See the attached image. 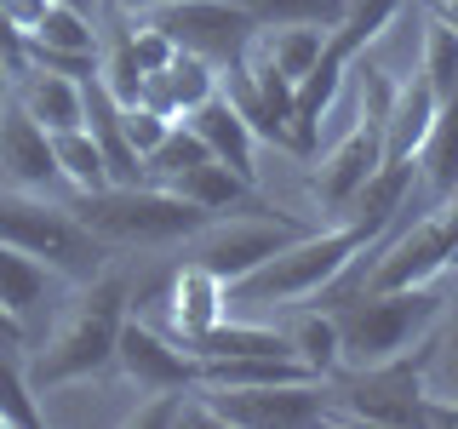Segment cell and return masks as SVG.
Segmentation results:
<instances>
[{
  "mask_svg": "<svg viewBox=\"0 0 458 429\" xmlns=\"http://www.w3.org/2000/svg\"><path fill=\"white\" fill-rule=\"evenodd\" d=\"M126 315H132V281L121 269H98V275L75 281L69 304H57L52 332H35L23 343V372L40 390H64V383L98 378L114 366V338H121Z\"/></svg>",
  "mask_w": 458,
  "mask_h": 429,
  "instance_id": "1",
  "label": "cell"
},
{
  "mask_svg": "<svg viewBox=\"0 0 458 429\" xmlns=\"http://www.w3.org/2000/svg\"><path fill=\"white\" fill-rule=\"evenodd\" d=\"M372 235H378V229H367L355 218H338L327 229H304V235H293L281 252H269L264 264H252L247 275L229 281V309L235 304H247V309L304 304V298H315L321 286H333L344 269H350V257L361 252Z\"/></svg>",
  "mask_w": 458,
  "mask_h": 429,
  "instance_id": "2",
  "label": "cell"
},
{
  "mask_svg": "<svg viewBox=\"0 0 458 429\" xmlns=\"http://www.w3.org/2000/svg\"><path fill=\"white\" fill-rule=\"evenodd\" d=\"M69 212L104 240L109 252H149V247H178L190 240L212 212L183 200L166 183H104V189L69 195Z\"/></svg>",
  "mask_w": 458,
  "mask_h": 429,
  "instance_id": "3",
  "label": "cell"
},
{
  "mask_svg": "<svg viewBox=\"0 0 458 429\" xmlns=\"http://www.w3.org/2000/svg\"><path fill=\"white\" fill-rule=\"evenodd\" d=\"M453 298L429 286H395V292H350L333 304L338 326V366H372V361H395V355L419 349L429 338V326L441 321Z\"/></svg>",
  "mask_w": 458,
  "mask_h": 429,
  "instance_id": "4",
  "label": "cell"
},
{
  "mask_svg": "<svg viewBox=\"0 0 458 429\" xmlns=\"http://www.w3.org/2000/svg\"><path fill=\"white\" fill-rule=\"evenodd\" d=\"M0 240L29 252V257H40V264H52L69 286L98 275V269H109V257H114L104 240L69 212V200L6 189V183H0Z\"/></svg>",
  "mask_w": 458,
  "mask_h": 429,
  "instance_id": "5",
  "label": "cell"
},
{
  "mask_svg": "<svg viewBox=\"0 0 458 429\" xmlns=\"http://www.w3.org/2000/svg\"><path fill=\"white\" fill-rule=\"evenodd\" d=\"M424 418V366L419 349L372 366L327 372V424H372V429H407Z\"/></svg>",
  "mask_w": 458,
  "mask_h": 429,
  "instance_id": "6",
  "label": "cell"
},
{
  "mask_svg": "<svg viewBox=\"0 0 458 429\" xmlns=\"http://www.w3.org/2000/svg\"><path fill=\"white\" fill-rule=\"evenodd\" d=\"M293 235H304V223L286 218V212H218L195 229L190 240H178V264L190 269H207L218 275L224 286L235 275H247L252 264H264L269 252H281Z\"/></svg>",
  "mask_w": 458,
  "mask_h": 429,
  "instance_id": "7",
  "label": "cell"
},
{
  "mask_svg": "<svg viewBox=\"0 0 458 429\" xmlns=\"http://www.w3.org/2000/svg\"><path fill=\"white\" fill-rule=\"evenodd\" d=\"M149 18L161 35L172 40L178 52L200 57L212 69H229L247 57V46L258 40V23L241 0H172V6H155V12H138Z\"/></svg>",
  "mask_w": 458,
  "mask_h": 429,
  "instance_id": "8",
  "label": "cell"
},
{
  "mask_svg": "<svg viewBox=\"0 0 458 429\" xmlns=\"http://www.w3.org/2000/svg\"><path fill=\"white\" fill-rule=\"evenodd\" d=\"M212 424L229 429H310L327 424V378H298V383H252V390H218L200 383Z\"/></svg>",
  "mask_w": 458,
  "mask_h": 429,
  "instance_id": "9",
  "label": "cell"
},
{
  "mask_svg": "<svg viewBox=\"0 0 458 429\" xmlns=\"http://www.w3.org/2000/svg\"><path fill=\"white\" fill-rule=\"evenodd\" d=\"M114 366L138 395H161V390H183L200 378V361L183 343H172L161 326H149L143 315H126L121 338H114Z\"/></svg>",
  "mask_w": 458,
  "mask_h": 429,
  "instance_id": "10",
  "label": "cell"
},
{
  "mask_svg": "<svg viewBox=\"0 0 458 429\" xmlns=\"http://www.w3.org/2000/svg\"><path fill=\"white\" fill-rule=\"evenodd\" d=\"M0 183H6V189L69 200V183H64L57 155H52V132L18 104V97H12L6 114H0Z\"/></svg>",
  "mask_w": 458,
  "mask_h": 429,
  "instance_id": "11",
  "label": "cell"
},
{
  "mask_svg": "<svg viewBox=\"0 0 458 429\" xmlns=\"http://www.w3.org/2000/svg\"><path fill=\"white\" fill-rule=\"evenodd\" d=\"M378 166H384V126L372 121V114H361V121H355L350 132H344L333 149L321 155V166L310 172L315 206L333 212V218H344V206L361 195V183H367Z\"/></svg>",
  "mask_w": 458,
  "mask_h": 429,
  "instance_id": "12",
  "label": "cell"
},
{
  "mask_svg": "<svg viewBox=\"0 0 458 429\" xmlns=\"http://www.w3.org/2000/svg\"><path fill=\"white\" fill-rule=\"evenodd\" d=\"M161 332L172 343H183V338H195V332H207V326H218L224 315H235L229 309V286L218 275H207V269H190V264H178V275H172V286L161 298Z\"/></svg>",
  "mask_w": 458,
  "mask_h": 429,
  "instance_id": "13",
  "label": "cell"
},
{
  "mask_svg": "<svg viewBox=\"0 0 458 429\" xmlns=\"http://www.w3.org/2000/svg\"><path fill=\"white\" fill-rule=\"evenodd\" d=\"M183 126H190V132L207 143L212 161H224L229 172H235V178L258 183V132L247 126V114L229 104L224 92H212L207 104H195L190 114H183Z\"/></svg>",
  "mask_w": 458,
  "mask_h": 429,
  "instance_id": "14",
  "label": "cell"
},
{
  "mask_svg": "<svg viewBox=\"0 0 458 429\" xmlns=\"http://www.w3.org/2000/svg\"><path fill=\"white\" fill-rule=\"evenodd\" d=\"M64 286L69 281L57 275L52 264H40V257H29V252H18V247H6V240H0V304H6L29 326V338L40 332V315L57 309L52 298L64 292Z\"/></svg>",
  "mask_w": 458,
  "mask_h": 429,
  "instance_id": "15",
  "label": "cell"
},
{
  "mask_svg": "<svg viewBox=\"0 0 458 429\" xmlns=\"http://www.w3.org/2000/svg\"><path fill=\"white\" fill-rule=\"evenodd\" d=\"M412 166H419V200L424 206H447L458 195V92L441 97V109H436V121H429Z\"/></svg>",
  "mask_w": 458,
  "mask_h": 429,
  "instance_id": "16",
  "label": "cell"
},
{
  "mask_svg": "<svg viewBox=\"0 0 458 429\" xmlns=\"http://www.w3.org/2000/svg\"><path fill=\"white\" fill-rule=\"evenodd\" d=\"M212 92H218V69L190 57V52H172V63H161L155 75H143V104L155 114H166V121H183V114L195 104H207Z\"/></svg>",
  "mask_w": 458,
  "mask_h": 429,
  "instance_id": "17",
  "label": "cell"
},
{
  "mask_svg": "<svg viewBox=\"0 0 458 429\" xmlns=\"http://www.w3.org/2000/svg\"><path fill=\"white\" fill-rule=\"evenodd\" d=\"M12 97L35 114L47 132H64V126H81V80H69V75H57V69H40V63H23L18 75H12Z\"/></svg>",
  "mask_w": 458,
  "mask_h": 429,
  "instance_id": "18",
  "label": "cell"
},
{
  "mask_svg": "<svg viewBox=\"0 0 458 429\" xmlns=\"http://www.w3.org/2000/svg\"><path fill=\"white\" fill-rule=\"evenodd\" d=\"M436 109H441V97L429 92V86L412 75V80H395V97H390V109H384V161H412L419 155V143L429 132V121H436Z\"/></svg>",
  "mask_w": 458,
  "mask_h": 429,
  "instance_id": "19",
  "label": "cell"
},
{
  "mask_svg": "<svg viewBox=\"0 0 458 429\" xmlns=\"http://www.w3.org/2000/svg\"><path fill=\"white\" fill-rule=\"evenodd\" d=\"M166 189H178L183 200H195L200 212H235V206H247L252 200V183L247 178H235L224 161H195L190 172H178V178H166Z\"/></svg>",
  "mask_w": 458,
  "mask_h": 429,
  "instance_id": "20",
  "label": "cell"
},
{
  "mask_svg": "<svg viewBox=\"0 0 458 429\" xmlns=\"http://www.w3.org/2000/svg\"><path fill=\"white\" fill-rule=\"evenodd\" d=\"M419 366H424V395L458 407V304L441 309V321L419 343Z\"/></svg>",
  "mask_w": 458,
  "mask_h": 429,
  "instance_id": "21",
  "label": "cell"
},
{
  "mask_svg": "<svg viewBox=\"0 0 458 429\" xmlns=\"http://www.w3.org/2000/svg\"><path fill=\"white\" fill-rule=\"evenodd\" d=\"M52 155H57V172H64L69 195H86V189H104L109 183V166H104V149H98V138L81 126H64V132H52Z\"/></svg>",
  "mask_w": 458,
  "mask_h": 429,
  "instance_id": "22",
  "label": "cell"
},
{
  "mask_svg": "<svg viewBox=\"0 0 458 429\" xmlns=\"http://www.w3.org/2000/svg\"><path fill=\"white\" fill-rule=\"evenodd\" d=\"M29 40H35V46H57V52H104L98 18L64 6V0H47V12H40V23L29 29Z\"/></svg>",
  "mask_w": 458,
  "mask_h": 429,
  "instance_id": "23",
  "label": "cell"
},
{
  "mask_svg": "<svg viewBox=\"0 0 458 429\" xmlns=\"http://www.w3.org/2000/svg\"><path fill=\"white\" fill-rule=\"evenodd\" d=\"M286 343H293V355L304 361L315 378H327V372H338V326H333V309H304L298 321H286Z\"/></svg>",
  "mask_w": 458,
  "mask_h": 429,
  "instance_id": "24",
  "label": "cell"
},
{
  "mask_svg": "<svg viewBox=\"0 0 458 429\" xmlns=\"http://www.w3.org/2000/svg\"><path fill=\"white\" fill-rule=\"evenodd\" d=\"M321 40H327V29H258L252 46L298 86V75H304L315 57H321Z\"/></svg>",
  "mask_w": 458,
  "mask_h": 429,
  "instance_id": "25",
  "label": "cell"
},
{
  "mask_svg": "<svg viewBox=\"0 0 458 429\" xmlns=\"http://www.w3.org/2000/svg\"><path fill=\"white\" fill-rule=\"evenodd\" d=\"M258 29H333L344 0H241Z\"/></svg>",
  "mask_w": 458,
  "mask_h": 429,
  "instance_id": "26",
  "label": "cell"
},
{
  "mask_svg": "<svg viewBox=\"0 0 458 429\" xmlns=\"http://www.w3.org/2000/svg\"><path fill=\"white\" fill-rule=\"evenodd\" d=\"M419 80H424L436 97H453V92H458V35H453V29H441L436 18H424Z\"/></svg>",
  "mask_w": 458,
  "mask_h": 429,
  "instance_id": "27",
  "label": "cell"
},
{
  "mask_svg": "<svg viewBox=\"0 0 458 429\" xmlns=\"http://www.w3.org/2000/svg\"><path fill=\"white\" fill-rule=\"evenodd\" d=\"M0 424H18V429H35L40 424L35 383H29L23 355L12 349V343H0Z\"/></svg>",
  "mask_w": 458,
  "mask_h": 429,
  "instance_id": "28",
  "label": "cell"
},
{
  "mask_svg": "<svg viewBox=\"0 0 458 429\" xmlns=\"http://www.w3.org/2000/svg\"><path fill=\"white\" fill-rule=\"evenodd\" d=\"M166 126H172V121H166V114H155L149 104H126V109H121V132H126V143H132L138 155H149L155 143L166 138Z\"/></svg>",
  "mask_w": 458,
  "mask_h": 429,
  "instance_id": "29",
  "label": "cell"
},
{
  "mask_svg": "<svg viewBox=\"0 0 458 429\" xmlns=\"http://www.w3.org/2000/svg\"><path fill=\"white\" fill-rule=\"evenodd\" d=\"M23 46H29V35H23V29L6 18V6H0V63H6L12 75L23 69Z\"/></svg>",
  "mask_w": 458,
  "mask_h": 429,
  "instance_id": "30",
  "label": "cell"
},
{
  "mask_svg": "<svg viewBox=\"0 0 458 429\" xmlns=\"http://www.w3.org/2000/svg\"><path fill=\"white\" fill-rule=\"evenodd\" d=\"M0 343H12V349H23V343H29V326H23L6 304H0Z\"/></svg>",
  "mask_w": 458,
  "mask_h": 429,
  "instance_id": "31",
  "label": "cell"
},
{
  "mask_svg": "<svg viewBox=\"0 0 458 429\" xmlns=\"http://www.w3.org/2000/svg\"><path fill=\"white\" fill-rule=\"evenodd\" d=\"M121 12H155V6H172V0H114Z\"/></svg>",
  "mask_w": 458,
  "mask_h": 429,
  "instance_id": "32",
  "label": "cell"
},
{
  "mask_svg": "<svg viewBox=\"0 0 458 429\" xmlns=\"http://www.w3.org/2000/svg\"><path fill=\"white\" fill-rule=\"evenodd\" d=\"M6 104H12V69L0 63V114H6Z\"/></svg>",
  "mask_w": 458,
  "mask_h": 429,
  "instance_id": "33",
  "label": "cell"
},
{
  "mask_svg": "<svg viewBox=\"0 0 458 429\" xmlns=\"http://www.w3.org/2000/svg\"><path fill=\"white\" fill-rule=\"evenodd\" d=\"M64 6H75V12H92V18H98V0H64Z\"/></svg>",
  "mask_w": 458,
  "mask_h": 429,
  "instance_id": "34",
  "label": "cell"
}]
</instances>
